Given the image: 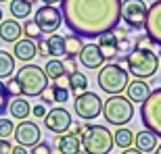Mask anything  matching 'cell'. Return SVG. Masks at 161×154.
<instances>
[{"instance_id":"6da1fadb","label":"cell","mask_w":161,"mask_h":154,"mask_svg":"<svg viewBox=\"0 0 161 154\" xmlns=\"http://www.w3.org/2000/svg\"><path fill=\"white\" fill-rule=\"evenodd\" d=\"M67 29L80 38H98L119 25L121 0H61Z\"/></svg>"},{"instance_id":"7a4b0ae2","label":"cell","mask_w":161,"mask_h":154,"mask_svg":"<svg viewBox=\"0 0 161 154\" xmlns=\"http://www.w3.org/2000/svg\"><path fill=\"white\" fill-rule=\"evenodd\" d=\"M125 67L136 79H149L159 69V56L153 48H134L125 56Z\"/></svg>"},{"instance_id":"3957f363","label":"cell","mask_w":161,"mask_h":154,"mask_svg":"<svg viewBox=\"0 0 161 154\" xmlns=\"http://www.w3.org/2000/svg\"><path fill=\"white\" fill-rule=\"evenodd\" d=\"M19 88H21V96H27V98H34V96H40L44 90L48 88V77L44 73V69H40L38 65H23L15 75Z\"/></svg>"},{"instance_id":"277c9868","label":"cell","mask_w":161,"mask_h":154,"mask_svg":"<svg viewBox=\"0 0 161 154\" xmlns=\"http://www.w3.org/2000/svg\"><path fill=\"white\" fill-rule=\"evenodd\" d=\"M101 115L107 119V123L124 127V125L128 123V121H132V117H134V104L121 94H111L107 100L103 102Z\"/></svg>"},{"instance_id":"5b68a950","label":"cell","mask_w":161,"mask_h":154,"mask_svg":"<svg viewBox=\"0 0 161 154\" xmlns=\"http://www.w3.org/2000/svg\"><path fill=\"white\" fill-rule=\"evenodd\" d=\"M80 142L88 154H111L113 133L105 125H88V129L82 133Z\"/></svg>"},{"instance_id":"8992f818","label":"cell","mask_w":161,"mask_h":154,"mask_svg":"<svg viewBox=\"0 0 161 154\" xmlns=\"http://www.w3.org/2000/svg\"><path fill=\"white\" fill-rule=\"evenodd\" d=\"M98 69H101V71H98L96 81H98V88H101L103 92H107V94H121L125 90L130 77H128V71H125L119 63L101 65Z\"/></svg>"},{"instance_id":"52a82bcc","label":"cell","mask_w":161,"mask_h":154,"mask_svg":"<svg viewBox=\"0 0 161 154\" xmlns=\"http://www.w3.org/2000/svg\"><path fill=\"white\" fill-rule=\"evenodd\" d=\"M140 121L149 131L161 137V88L151 92L147 100L140 104Z\"/></svg>"},{"instance_id":"ba28073f","label":"cell","mask_w":161,"mask_h":154,"mask_svg":"<svg viewBox=\"0 0 161 154\" xmlns=\"http://www.w3.org/2000/svg\"><path fill=\"white\" fill-rule=\"evenodd\" d=\"M101 108H103V100L98 98V94L94 92H82V94L75 96L73 100V110L80 119L88 121V119H96L101 115Z\"/></svg>"},{"instance_id":"9c48e42d","label":"cell","mask_w":161,"mask_h":154,"mask_svg":"<svg viewBox=\"0 0 161 154\" xmlns=\"http://www.w3.org/2000/svg\"><path fill=\"white\" fill-rule=\"evenodd\" d=\"M34 21H36V25L40 27L42 33H48V36H50V33H57V29L63 25V15H61V11L57 6L44 4L36 11Z\"/></svg>"},{"instance_id":"30bf717a","label":"cell","mask_w":161,"mask_h":154,"mask_svg":"<svg viewBox=\"0 0 161 154\" xmlns=\"http://www.w3.org/2000/svg\"><path fill=\"white\" fill-rule=\"evenodd\" d=\"M121 19L130 29H142L147 19L144 0H121Z\"/></svg>"},{"instance_id":"8fae6325","label":"cell","mask_w":161,"mask_h":154,"mask_svg":"<svg viewBox=\"0 0 161 154\" xmlns=\"http://www.w3.org/2000/svg\"><path fill=\"white\" fill-rule=\"evenodd\" d=\"M44 125H46L48 131L61 136V133H65V131L71 129V113L63 106L50 108L46 113V117H44Z\"/></svg>"},{"instance_id":"7c38bea8","label":"cell","mask_w":161,"mask_h":154,"mask_svg":"<svg viewBox=\"0 0 161 154\" xmlns=\"http://www.w3.org/2000/svg\"><path fill=\"white\" fill-rule=\"evenodd\" d=\"M144 31L153 40V44L161 46V0L153 2L147 8V19H144Z\"/></svg>"},{"instance_id":"4fadbf2b","label":"cell","mask_w":161,"mask_h":154,"mask_svg":"<svg viewBox=\"0 0 161 154\" xmlns=\"http://www.w3.org/2000/svg\"><path fill=\"white\" fill-rule=\"evenodd\" d=\"M13 136H15V140H17L21 146H25V148H31V146H36V144L40 142L42 131H40V127H38V123L23 119V121H21L17 127H15Z\"/></svg>"},{"instance_id":"5bb4252c","label":"cell","mask_w":161,"mask_h":154,"mask_svg":"<svg viewBox=\"0 0 161 154\" xmlns=\"http://www.w3.org/2000/svg\"><path fill=\"white\" fill-rule=\"evenodd\" d=\"M78 56H80V63L86 69H98L101 65H105V54L101 52V48L96 44H84Z\"/></svg>"},{"instance_id":"9a60e30c","label":"cell","mask_w":161,"mask_h":154,"mask_svg":"<svg viewBox=\"0 0 161 154\" xmlns=\"http://www.w3.org/2000/svg\"><path fill=\"white\" fill-rule=\"evenodd\" d=\"M38 54V42H34L31 38H19L13 46V56L21 63H30L34 56Z\"/></svg>"},{"instance_id":"2e32d148","label":"cell","mask_w":161,"mask_h":154,"mask_svg":"<svg viewBox=\"0 0 161 154\" xmlns=\"http://www.w3.org/2000/svg\"><path fill=\"white\" fill-rule=\"evenodd\" d=\"M23 36V27L17 19H6L0 21V40L6 44H15L19 38Z\"/></svg>"},{"instance_id":"e0dca14e","label":"cell","mask_w":161,"mask_h":154,"mask_svg":"<svg viewBox=\"0 0 161 154\" xmlns=\"http://www.w3.org/2000/svg\"><path fill=\"white\" fill-rule=\"evenodd\" d=\"M96 46L101 48V52L105 54V59H115V56H117V52H119V40H117V36L113 33V29L101 33V36H98V44H96Z\"/></svg>"},{"instance_id":"ac0fdd59","label":"cell","mask_w":161,"mask_h":154,"mask_svg":"<svg viewBox=\"0 0 161 154\" xmlns=\"http://www.w3.org/2000/svg\"><path fill=\"white\" fill-rule=\"evenodd\" d=\"M125 94H128V100L130 102H138L142 104L147 100V96L151 94V88L144 79H136V81H128L125 85Z\"/></svg>"},{"instance_id":"d6986e66","label":"cell","mask_w":161,"mask_h":154,"mask_svg":"<svg viewBox=\"0 0 161 154\" xmlns=\"http://www.w3.org/2000/svg\"><path fill=\"white\" fill-rule=\"evenodd\" d=\"M57 148H59V154H80L82 150V142H80L78 136H73L71 131L69 133H61L59 140H57Z\"/></svg>"},{"instance_id":"ffe728a7","label":"cell","mask_w":161,"mask_h":154,"mask_svg":"<svg viewBox=\"0 0 161 154\" xmlns=\"http://www.w3.org/2000/svg\"><path fill=\"white\" fill-rule=\"evenodd\" d=\"M40 96H42V100L46 102V104H53V102H67L69 100V90H67L65 85H59V83L54 81L53 85H48Z\"/></svg>"},{"instance_id":"44dd1931","label":"cell","mask_w":161,"mask_h":154,"mask_svg":"<svg viewBox=\"0 0 161 154\" xmlns=\"http://www.w3.org/2000/svg\"><path fill=\"white\" fill-rule=\"evenodd\" d=\"M67 85H69V94H73V96H78V94H82V92H86L88 90V77L84 75L82 71H71V73H67Z\"/></svg>"},{"instance_id":"7402d4cb","label":"cell","mask_w":161,"mask_h":154,"mask_svg":"<svg viewBox=\"0 0 161 154\" xmlns=\"http://www.w3.org/2000/svg\"><path fill=\"white\" fill-rule=\"evenodd\" d=\"M134 144L140 152H153L157 148V136L149 129H142L134 136Z\"/></svg>"},{"instance_id":"603a6c76","label":"cell","mask_w":161,"mask_h":154,"mask_svg":"<svg viewBox=\"0 0 161 154\" xmlns=\"http://www.w3.org/2000/svg\"><path fill=\"white\" fill-rule=\"evenodd\" d=\"M8 113H11V117H13V119H19V121H23V119L30 117L31 106H30V102L25 100V98L17 96L15 100L8 102Z\"/></svg>"},{"instance_id":"cb8c5ba5","label":"cell","mask_w":161,"mask_h":154,"mask_svg":"<svg viewBox=\"0 0 161 154\" xmlns=\"http://www.w3.org/2000/svg\"><path fill=\"white\" fill-rule=\"evenodd\" d=\"M44 46H46V56H65V42H63V36H50L44 40Z\"/></svg>"},{"instance_id":"d4e9b609","label":"cell","mask_w":161,"mask_h":154,"mask_svg":"<svg viewBox=\"0 0 161 154\" xmlns=\"http://www.w3.org/2000/svg\"><path fill=\"white\" fill-rule=\"evenodd\" d=\"M44 73H46V77L53 79V81H59V79H63V77L67 75L65 67H63V60H59V59L48 60L46 65H44Z\"/></svg>"},{"instance_id":"484cf974","label":"cell","mask_w":161,"mask_h":154,"mask_svg":"<svg viewBox=\"0 0 161 154\" xmlns=\"http://www.w3.org/2000/svg\"><path fill=\"white\" fill-rule=\"evenodd\" d=\"M15 73V56L6 50H0V79H8Z\"/></svg>"},{"instance_id":"4316f807","label":"cell","mask_w":161,"mask_h":154,"mask_svg":"<svg viewBox=\"0 0 161 154\" xmlns=\"http://www.w3.org/2000/svg\"><path fill=\"white\" fill-rule=\"evenodd\" d=\"M8 11L15 19H27L31 15V2L27 0H8Z\"/></svg>"},{"instance_id":"83f0119b","label":"cell","mask_w":161,"mask_h":154,"mask_svg":"<svg viewBox=\"0 0 161 154\" xmlns=\"http://www.w3.org/2000/svg\"><path fill=\"white\" fill-rule=\"evenodd\" d=\"M132 144H134V133H132L130 129L119 127V129L113 133V146H119V148L124 150V148H130Z\"/></svg>"},{"instance_id":"f1b7e54d","label":"cell","mask_w":161,"mask_h":154,"mask_svg":"<svg viewBox=\"0 0 161 154\" xmlns=\"http://www.w3.org/2000/svg\"><path fill=\"white\" fill-rule=\"evenodd\" d=\"M63 42H65V56H78L80 50L84 48L82 38L75 36V33H71V36H65V38H63Z\"/></svg>"},{"instance_id":"f546056e","label":"cell","mask_w":161,"mask_h":154,"mask_svg":"<svg viewBox=\"0 0 161 154\" xmlns=\"http://www.w3.org/2000/svg\"><path fill=\"white\" fill-rule=\"evenodd\" d=\"M23 33L27 38H31L34 42H40L42 36H44V33L40 31V27L36 25V21H34V19H27V21L23 23Z\"/></svg>"},{"instance_id":"4dcf8cb0","label":"cell","mask_w":161,"mask_h":154,"mask_svg":"<svg viewBox=\"0 0 161 154\" xmlns=\"http://www.w3.org/2000/svg\"><path fill=\"white\" fill-rule=\"evenodd\" d=\"M13 131H15V123H13V119L0 117V137H11Z\"/></svg>"},{"instance_id":"1f68e13d","label":"cell","mask_w":161,"mask_h":154,"mask_svg":"<svg viewBox=\"0 0 161 154\" xmlns=\"http://www.w3.org/2000/svg\"><path fill=\"white\" fill-rule=\"evenodd\" d=\"M8 102H11V96H8V92H6V85L2 83V79H0V117L6 113Z\"/></svg>"},{"instance_id":"d6a6232c","label":"cell","mask_w":161,"mask_h":154,"mask_svg":"<svg viewBox=\"0 0 161 154\" xmlns=\"http://www.w3.org/2000/svg\"><path fill=\"white\" fill-rule=\"evenodd\" d=\"M6 85V92H8V96L11 98H17V96H21V88H19V83L15 77H8V81L4 83Z\"/></svg>"},{"instance_id":"836d02e7","label":"cell","mask_w":161,"mask_h":154,"mask_svg":"<svg viewBox=\"0 0 161 154\" xmlns=\"http://www.w3.org/2000/svg\"><path fill=\"white\" fill-rule=\"evenodd\" d=\"M30 154H53V152H50V144L38 142L36 146H31V152Z\"/></svg>"},{"instance_id":"e575fe53","label":"cell","mask_w":161,"mask_h":154,"mask_svg":"<svg viewBox=\"0 0 161 154\" xmlns=\"http://www.w3.org/2000/svg\"><path fill=\"white\" fill-rule=\"evenodd\" d=\"M134 44H136V48H153V46H155L153 40H151L149 36H138Z\"/></svg>"},{"instance_id":"d590c367","label":"cell","mask_w":161,"mask_h":154,"mask_svg":"<svg viewBox=\"0 0 161 154\" xmlns=\"http://www.w3.org/2000/svg\"><path fill=\"white\" fill-rule=\"evenodd\" d=\"M46 113H48V110H46L44 104H36V106H31V113L30 115H34L36 119H44V117H46Z\"/></svg>"},{"instance_id":"8d00e7d4","label":"cell","mask_w":161,"mask_h":154,"mask_svg":"<svg viewBox=\"0 0 161 154\" xmlns=\"http://www.w3.org/2000/svg\"><path fill=\"white\" fill-rule=\"evenodd\" d=\"M63 67H65V71L67 73H71L78 69V63H75V56H67L65 60H63Z\"/></svg>"},{"instance_id":"74e56055","label":"cell","mask_w":161,"mask_h":154,"mask_svg":"<svg viewBox=\"0 0 161 154\" xmlns=\"http://www.w3.org/2000/svg\"><path fill=\"white\" fill-rule=\"evenodd\" d=\"M13 146L8 142V137H0V154H11Z\"/></svg>"},{"instance_id":"f35d334b","label":"cell","mask_w":161,"mask_h":154,"mask_svg":"<svg viewBox=\"0 0 161 154\" xmlns=\"http://www.w3.org/2000/svg\"><path fill=\"white\" fill-rule=\"evenodd\" d=\"M86 129H88V125H86V123H84V125H75V127L71 129V133H73V136H78V137H82V133Z\"/></svg>"},{"instance_id":"ab89813d","label":"cell","mask_w":161,"mask_h":154,"mask_svg":"<svg viewBox=\"0 0 161 154\" xmlns=\"http://www.w3.org/2000/svg\"><path fill=\"white\" fill-rule=\"evenodd\" d=\"M11 154H30V152H27V148H25V146H21V144H19V146H13Z\"/></svg>"},{"instance_id":"60d3db41","label":"cell","mask_w":161,"mask_h":154,"mask_svg":"<svg viewBox=\"0 0 161 154\" xmlns=\"http://www.w3.org/2000/svg\"><path fill=\"white\" fill-rule=\"evenodd\" d=\"M121 154H144V152H140L138 148H132V146H130V148H124V152H121Z\"/></svg>"},{"instance_id":"b9f144b4","label":"cell","mask_w":161,"mask_h":154,"mask_svg":"<svg viewBox=\"0 0 161 154\" xmlns=\"http://www.w3.org/2000/svg\"><path fill=\"white\" fill-rule=\"evenodd\" d=\"M42 2H46V4H54V2H61V0H42Z\"/></svg>"},{"instance_id":"7bdbcfd3","label":"cell","mask_w":161,"mask_h":154,"mask_svg":"<svg viewBox=\"0 0 161 154\" xmlns=\"http://www.w3.org/2000/svg\"><path fill=\"white\" fill-rule=\"evenodd\" d=\"M155 150H157V152H155V154H161V144H159V146H157V148H155Z\"/></svg>"},{"instance_id":"ee69618b","label":"cell","mask_w":161,"mask_h":154,"mask_svg":"<svg viewBox=\"0 0 161 154\" xmlns=\"http://www.w3.org/2000/svg\"><path fill=\"white\" fill-rule=\"evenodd\" d=\"M0 21H2V8H0Z\"/></svg>"},{"instance_id":"f6af8a7d","label":"cell","mask_w":161,"mask_h":154,"mask_svg":"<svg viewBox=\"0 0 161 154\" xmlns=\"http://www.w3.org/2000/svg\"><path fill=\"white\" fill-rule=\"evenodd\" d=\"M27 2H36V0H27Z\"/></svg>"},{"instance_id":"bcb514c9","label":"cell","mask_w":161,"mask_h":154,"mask_svg":"<svg viewBox=\"0 0 161 154\" xmlns=\"http://www.w3.org/2000/svg\"><path fill=\"white\" fill-rule=\"evenodd\" d=\"M0 2H8V0H0Z\"/></svg>"}]
</instances>
